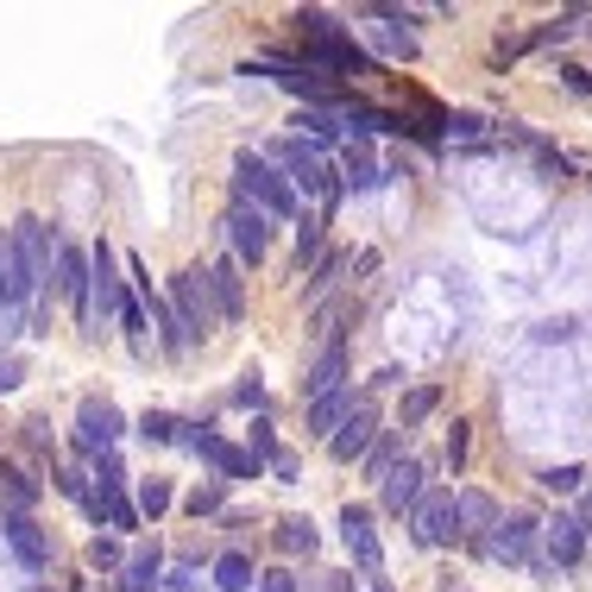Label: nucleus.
<instances>
[{
  "instance_id": "nucleus-24",
  "label": "nucleus",
  "mask_w": 592,
  "mask_h": 592,
  "mask_svg": "<svg viewBox=\"0 0 592 592\" xmlns=\"http://www.w3.org/2000/svg\"><path fill=\"white\" fill-rule=\"evenodd\" d=\"M214 587H221V592H253V587H258V567H253V555H240V548L214 555Z\"/></svg>"
},
{
  "instance_id": "nucleus-12",
  "label": "nucleus",
  "mask_w": 592,
  "mask_h": 592,
  "mask_svg": "<svg viewBox=\"0 0 592 592\" xmlns=\"http://www.w3.org/2000/svg\"><path fill=\"white\" fill-rule=\"evenodd\" d=\"M422 491H429V466L404 454V461L385 473V486H379V511H385V516H404V511H416V504H422Z\"/></svg>"
},
{
  "instance_id": "nucleus-27",
  "label": "nucleus",
  "mask_w": 592,
  "mask_h": 592,
  "mask_svg": "<svg viewBox=\"0 0 592 592\" xmlns=\"http://www.w3.org/2000/svg\"><path fill=\"white\" fill-rule=\"evenodd\" d=\"M436 410H441V385H410L404 391V404H397V429L410 436L416 422H429Z\"/></svg>"
},
{
  "instance_id": "nucleus-41",
  "label": "nucleus",
  "mask_w": 592,
  "mask_h": 592,
  "mask_svg": "<svg viewBox=\"0 0 592 592\" xmlns=\"http://www.w3.org/2000/svg\"><path fill=\"white\" fill-rule=\"evenodd\" d=\"M51 486L63 491V498H77V504H82V498H89V486H95V473H82V466H57Z\"/></svg>"
},
{
  "instance_id": "nucleus-50",
  "label": "nucleus",
  "mask_w": 592,
  "mask_h": 592,
  "mask_svg": "<svg viewBox=\"0 0 592 592\" xmlns=\"http://www.w3.org/2000/svg\"><path fill=\"white\" fill-rule=\"evenodd\" d=\"M573 335V322H548V328H536V340H567Z\"/></svg>"
},
{
  "instance_id": "nucleus-43",
  "label": "nucleus",
  "mask_w": 592,
  "mask_h": 592,
  "mask_svg": "<svg viewBox=\"0 0 592 592\" xmlns=\"http://www.w3.org/2000/svg\"><path fill=\"white\" fill-rule=\"evenodd\" d=\"M120 328H127L132 347H146V303L139 297H120Z\"/></svg>"
},
{
  "instance_id": "nucleus-7",
  "label": "nucleus",
  "mask_w": 592,
  "mask_h": 592,
  "mask_svg": "<svg viewBox=\"0 0 592 592\" xmlns=\"http://www.w3.org/2000/svg\"><path fill=\"white\" fill-rule=\"evenodd\" d=\"M228 240H233V258H240V265H265V253H271V214L233 196V208H228Z\"/></svg>"
},
{
  "instance_id": "nucleus-47",
  "label": "nucleus",
  "mask_w": 592,
  "mask_h": 592,
  "mask_svg": "<svg viewBox=\"0 0 592 592\" xmlns=\"http://www.w3.org/2000/svg\"><path fill=\"white\" fill-rule=\"evenodd\" d=\"M253 592H297V573H283V567H271V573H258Z\"/></svg>"
},
{
  "instance_id": "nucleus-2",
  "label": "nucleus",
  "mask_w": 592,
  "mask_h": 592,
  "mask_svg": "<svg viewBox=\"0 0 592 592\" xmlns=\"http://www.w3.org/2000/svg\"><path fill=\"white\" fill-rule=\"evenodd\" d=\"M271 164H278L283 183L297 189V202H303V196H322L328 208L340 202V177L328 171V158L315 152L310 139H297V132H290V139H278V146H271Z\"/></svg>"
},
{
  "instance_id": "nucleus-3",
  "label": "nucleus",
  "mask_w": 592,
  "mask_h": 592,
  "mask_svg": "<svg viewBox=\"0 0 592 592\" xmlns=\"http://www.w3.org/2000/svg\"><path fill=\"white\" fill-rule=\"evenodd\" d=\"M536 536L542 523L530 511H511L498 516L486 530V542H473V555H486V561H504V567H536Z\"/></svg>"
},
{
  "instance_id": "nucleus-17",
  "label": "nucleus",
  "mask_w": 592,
  "mask_h": 592,
  "mask_svg": "<svg viewBox=\"0 0 592 592\" xmlns=\"http://www.w3.org/2000/svg\"><path fill=\"white\" fill-rule=\"evenodd\" d=\"M335 391H347V340H328V347H322V360L310 365V379H303V397H335Z\"/></svg>"
},
{
  "instance_id": "nucleus-37",
  "label": "nucleus",
  "mask_w": 592,
  "mask_h": 592,
  "mask_svg": "<svg viewBox=\"0 0 592 592\" xmlns=\"http://www.w3.org/2000/svg\"><path fill=\"white\" fill-rule=\"evenodd\" d=\"M132 511H139V516H164V511H171V479H139Z\"/></svg>"
},
{
  "instance_id": "nucleus-49",
  "label": "nucleus",
  "mask_w": 592,
  "mask_h": 592,
  "mask_svg": "<svg viewBox=\"0 0 592 592\" xmlns=\"http://www.w3.org/2000/svg\"><path fill=\"white\" fill-rule=\"evenodd\" d=\"M448 127L461 132V139H479V132H486V120H479V114H454V120H448Z\"/></svg>"
},
{
  "instance_id": "nucleus-4",
  "label": "nucleus",
  "mask_w": 592,
  "mask_h": 592,
  "mask_svg": "<svg viewBox=\"0 0 592 592\" xmlns=\"http://www.w3.org/2000/svg\"><path fill=\"white\" fill-rule=\"evenodd\" d=\"M183 448H189V454H202V461L214 466V479H228V486H240V479H258V473H265V466H258L246 448H233V441L214 436V429H189V422H183Z\"/></svg>"
},
{
  "instance_id": "nucleus-35",
  "label": "nucleus",
  "mask_w": 592,
  "mask_h": 592,
  "mask_svg": "<svg viewBox=\"0 0 592 592\" xmlns=\"http://www.w3.org/2000/svg\"><path fill=\"white\" fill-rule=\"evenodd\" d=\"M82 561H89V573H120V567H127V548H120L114 536H95L89 548H82Z\"/></svg>"
},
{
  "instance_id": "nucleus-40",
  "label": "nucleus",
  "mask_w": 592,
  "mask_h": 592,
  "mask_svg": "<svg viewBox=\"0 0 592 592\" xmlns=\"http://www.w3.org/2000/svg\"><path fill=\"white\" fill-rule=\"evenodd\" d=\"M536 486L542 491H580V486H587V466H542Z\"/></svg>"
},
{
  "instance_id": "nucleus-29",
  "label": "nucleus",
  "mask_w": 592,
  "mask_h": 592,
  "mask_svg": "<svg viewBox=\"0 0 592 592\" xmlns=\"http://www.w3.org/2000/svg\"><path fill=\"white\" fill-rule=\"evenodd\" d=\"M397 441H404V429H385V436L372 441V448H365V479H372V486H385V473L391 466H397Z\"/></svg>"
},
{
  "instance_id": "nucleus-19",
  "label": "nucleus",
  "mask_w": 592,
  "mask_h": 592,
  "mask_svg": "<svg viewBox=\"0 0 592 592\" xmlns=\"http://www.w3.org/2000/svg\"><path fill=\"white\" fill-rule=\"evenodd\" d=\"M89 297L102 303V315H120V278H114V253H107V240H95L89 246Z\"/></svg>"
},
{
  "instance_id": "nucleus-23",
  "label": "nucleus",
  "mask_w": 592,
  "mask_h": 592,
  "mask_svg": "<svg viewBox=\"0 0 592 592\" xmlns=\"http://www.w3.org/2000/svg\"><path fill=\"white\" fill-rule=\"evenodd\" d=\"M353 404H360V397H353V391H335V397H315L310 404V436H335L340 422H347V416H353Z\"/></svg>"
},
{
  "instance_id": "nucleus-10",
  "label": "nucleus",
  "mask_w": 592,
  "mask_h": 592,
  "mask_svg": "<svg viewBox=\"0 0 592 592\" xmlns=\"http://www.w3.org/2000/svg\"><path fill=\"white\" fill-rule=\"evenodd\" d=\"M410 536H416V548H448V542L461 536V523H454V491H422V504L410 511Z\"/></svg>"
},
{
  "instance_id": "nucleus-11",
  "label": "nucleus",
  "mask_w": 592,
  "mask_h": 592,
  "mask_svg": "<svg viewBox=\"0 0 592 592\" xmlns=\"http://www.w3.org/2000/svg\"><path fill=\"white\" fill-rule=\"evenodd\" d=\"M13 246H20V258H26V271L38 278V290H45V283H51V265H57V246H63V240H57V233L38 221V214H20V221H13Z\"/></svg>"
},
{
  "instance_id": "nucleus-13",
  "label": "nucleus",
  "mask_w": 592,
  "mask_h": 592,
  "mask_svg": "<svg viewBox=\"0 0 592 592\" xmlns=\"http://www.w3.org/2000/svg\"><path fill=\"white\" fill-rule=\"evenodd\" d=\"M0 536H7L13 561L26 567V573H45V567H51V542H45V530H38L26 511H0Z\"/></svg>"
},
{
  "instance_id": "nucleus-32",
  "label": "nucleus",
  "mask_w": 592,
  "mask_h": 592,
  "mask_svg": "<svg viewBox=\"0 0 592 592\" xmlns=\"http://www.w3.org/2000/svg\"><path fill=\"white\" fill-rule=\"evenodd\" d=\"M379 183H385V171H379V164H372L353 139H347V177H340V189H379Z\"/></svg>"
},
{
  "instance_id": "nucleus-30",
  "label": "nucleus",
  "mask_w": 592,
  "mask_h": 592,
  "mask_svg": "<svg viewBox=\"0 0 592 592\" xmlns=\"http://www.w3.org/2000/svg\"><path fill=\"white\" fill-rule=\"evenodd\" d=\"M290 26L303 32V51H310V45H328L335 32H347V26H340V20H335V13H322V7H303V13H297Z\"/></svg>"
},
{
  "instance_id": "nucleus-31",
  "label": "nucleus",
  "mask_w": 592,
  "mask_h": 592,
  "mask_svg": "<svg viewBox=\"0 0 592 592\" xmlns=\"http://www.w3.org/2000/svg\"><path fill=\"white\" fill-rule=\"evenodd\" d=\"M183 511L196 516V523H202V516H221V511H228V479H208V486H196L189 498H183Z\"/></svg>"
},
{
  "instance_id": "nucleus-9",
  "label": "nucleus",
  "mask_w": 592,
  "mask_h": 592,
  "mask_svg": "<svg viewBox=\"0 0 592 592\" xmlns=\"http://www.w3.org/2000/svg\"><path fill=\"white\" fill-rule=\"evenodd\" d=\"M51 283H57V297L70 303L77 322H95V297H89V253H82V246H57Z\"/></svg>"
},
{
  "instance_id": "nucleus-38",
  "label": "nucleus",
  "mask_w": 592,
  "mask_h": 592,
  "mask_svg": "<svg viewBox=\"0 0 592 592\" xmlns=\"http://www.w3.org/2000/svg\"><path fill=\"white\" fill-rule=\"evenodd\" d=\"M322 258V221L315 214H297V271Z\"/></svg>"
},
{
  "instance_id": "nucleus-46",
  "label": "nucleus",
  "mask_w": 592,
  "mask_h": 592,
  "mask_svg": "<svg viewBox=\"0 0 592 592\" xmlns=\"http://www.w3.org/2000/svg\"><path fill=\"white\" fill-rule=\"evenodd\" d=\"M20 379H26V360H20V353H0V397L20 391Z\"/></svg>"
},
{
  "instance_id": "nucleus-36",
  "label": "nucleus",
  "mask_w": 592,
  "mask_h": 592,
  "mask_svg": "<svg viewBox=\"0 0 592 592\" xmlns=\"http://www.w3.org/2000/svg\"><path fill=\"white\" fill-rule=\"evenodd\" d=\"M246 454H253L258 466H271V454H278V429H271V416H253V429H246Z\"/></svg>"
},
{
  "instance_id": "nucleus-26",
  "label": "nucleus",
  "mask_w": 592,
  "mask_h": 592,
  "mask_svg": "<svg viewBox=\"0 0 592 592\" xmlns=\"http://www.w3.org/2000/svg\"><path fill=\"white\" fill-rule=\"evenodd\" d=\"M290 127H297V139L310 132V146H315V152H322V146H335L340 132H347V127H340V114H335V107H303V114H297Z\"/></svg>"
},
{
  "instance_id": "nucleus-25",
  "label": "nucleus",
  "mask_w": 592,
  "mask_h": 592,
  "mask_svg": "<svg viewBox=\"0 0 592 592\" xmlns=\"http://www.w3.org/2000/svg\"><path fill=\"white\" fill-rule=\"evenodd\" d=\"M315 548H322V530H315L310 516H283L278 523V555H290V561L303 555V561H310Z\"/></svg>"
},
{
  "instance_id": "nucleus-51",
  "label": "nucleus",
  "mask_w": 592,
  "mask_h": 592,
  "mask_svg": "<svg viewBox=\"0 0 592 592\" xmlns=\"http://www.w3.org/2000/svg\"><path fill=\"white\" fill-rule=\"evenodd\" d=\"M580 523H587V536H592V491H587V504H580Z\"/></svg>"
},
{
  "instance_id": "nucleus-5",
  "label": "nucleus",
  "mask_w": 592,
  "mask_h": 592,
  "mask_svg": "<svg viewBox=\"0 0 592 592\" xmlns=\"http://www.w3.org/2000/svg\"><path fill=\"white\" fill-rule=\"evenodd\" d=\"M164 297H171V310H177V322L189 328V340H202L208 328H214V297H208V271H202V265H189V271H177V278L164 283Z\"/></svg>"
},
{
  "instance_id": "nucleus-22",
  "label": "nucleus",
  "mask_w": 592,
  "mask_h": 592,
  "mask_svg": "<svg viewBox=\"0 0 592 592\" xmlns=\"http://www.w3.org/2000/svg\"><path fill=\"white\" fill-rule=\"evenodd\" d=\"M158 573H164V548H158V542H146V548H132L127 567H120V592H152Z\"/></svg>"
},
{
  "instance_id": "nucleus-15",
  "label": "nucleus",
  "mask_w": 592,
  "mask_h": 592,
  "mask_svg": "<svg viewBox=\"0 0 592 592\" xmlns=\"http://www.w3.org/2000/svg\"><path fill=\"white\" fill-rule=\"evenodd\" d=\"M542 542H548V567L555 573H567V567H580V555H587V523L580 516H567V511H555L548 523H542Z\"/></svg>"
},
{
  "instance_id": "nucleus-33",
  "label": "nucleus",
  "mask_w": 592,
  "mask_h": 592,
  "mask_svg": "<svg viewBox=\"0 0 592 592\" xmlns=\"http://www.w3.org/2000/svg\"><path fill=\"white\" fill-rule=\"evenodd\" d=\"M347 265H353L347 253H322V258H315V265H310V303H315V297H328V290H335Z\"/></svg>"
},
{
  "instance_id": "nucleus-16",
  "label": "nucleus",
  "mask_w": 592,
  "mask_h": 592,
  "mask_svg": "<svg viewBox=\"0 0 592 592\" xmlns=\"http://www.w3.org/2000/svg\"><path fill=\"white\" fill-rule=\"evenodd\" d=\"M372 441H379V410H372V397H360L353 416L328 436V454H335V461H365V448H372Z\"/></svg>"
},
{
  "instance_id": "nucleus-44",
  "label": "nucleus",
  "mask_w": 592,
  "mask_h": 592,
  "mask_svg": "<svg viewBox=\"0 0 592 592\" xmlns=\"http://www.w3.org/2000/svg\"><path fill=\"white\" fill-rule=\"evenodd\" d=\"M107 498V491H102ZM107 530H139V511H132V498L120 491V498H107Z\"/></svg>"
},
{
  "instance_id": "nucleus-20",
  "label": "nucleus",
  "mask_w": 592,
  "mask_h": 592,
  "mask_svg": "<svg viewBox=\"0 0 592 592\" xmlns=\"http://www.w3.org/2000/svg\"><path fill=\"white\" fill-rule=\"evenodd\" d=\"M139 303H146V315L158 322V347H164L171 360H183V353H189L196 340H189V328L177 322V310H171V297H164V290H152V297H139Z\"/></svg>"
},
{
  "instance_id": "nucleus-14",
  "label": "nucleus",
  "mask_w": 592,
  "mask_h": 592,
  "mask_svg": "<svg viewBox=\"0 0 592 592\" xmlns=\"http://www.w3.org/2000/svg\"><path fill=\"white\" fill-rule=\"evenodd\" d=\"M208 297H214V322H228V328L246 322V278H240V258H214V265H208Z\"/></svg>"
},
{
  "instance_id": "nucleus-21",
  "label": "nucleus",
  "mask_w": 592,
  "mask_h": 592,
  "mask_svg": "<svg viewBox=\"0 0 592 592\" xmlns=\"http://www.w3.org/2000/svg\"><path fill=\"white\" fill-rule=\"evenodd\" d=\"M454 523H461L466 542H486V530L498 523V504L486 491H454Z\"/></svg>"
},
{
  "instance_id": "nucleus-1",
  "label": "nucleus",
  "mask_w": 592,
  "mask_h": 592,
  "mask_svg": "<svg viewBox=\"0 0 592 592\" xmlns=\"http://www.w3.org/2000/svg\"><path fill=\"white\" fill-rule=\"evenodd\" d=\"M233 196L253 202V208H265L271 221H297V214H303V202H297V189L283 183V171L271 164V158H258V152L233 158Z\"/></svg>"
},
{
  "instance_id": "nucleus-42",
  "label": "nucleus",
  "mask_w": 592,
  "mask_h": 592,
  "mask_svg": "<svg viewBox=\"0 0 592 592\" xmlns=\"http://www.w3.org/2000/svg\"><path fill=\"white\" fill-rule=\"evenodd\" d=\"M466 448H473V429H466V422H448V448H441L448 473H461V466H466Z\"/></svg>"
},
{
  "instance_id": "nucleus-52",
  "label": "nucleus",
  "mask_w": 592,
  "mask_h": 592,
  "mask_svg": "<svg viewBox=\"0 0 592 592\" xmlns=\"http://www.w3.org/2000/svg\"><path fill=\"white\" fill-rule=\"evenodd\" d=\"M372 592H397V587H391V580H372Z\"/></svg>"
},
{
  "instance_id": "nucleus-39",
  "label": "nucleus",
  "mask_w": 592,
  "mask_h": 592,
  "mask_svg": "<svg viewBox=\"0 0 592 592\" xmlns=\"http://www.w3.org/2000/svg\"><path fill=\"white\" fill-rule=\"evenodd\" d=\"M233 404H240V410H258V416H265V372H258V365H246V372H240V385H233Z\"/></svg>"
},
{
  "instance_id": "nucleus-8",
  "label": "nucleus",
  "mask_w": 592,
  "mask_h": 592,
  "mask_svg": "<svg viewBox=\"0 0 592 592\" xmlns=\"http://www.w3.org/2000/svg\"><path fill=\"white\" fill-rule=\"evenodd\" d=\"M127 436V422H120V410L107 404V397H89L77 410V448L89 454V461H102V454H114V441Z\"/></svg>"
},
{
  "instance_id": "nucleus-45",
  "label": "nucleus",
  "mask_w": 592,
  "mask_h": 592,
  "mask_svg": "<svg viewBox=\"0 0 592 592\" xmlns=\"http://www.w3.org/2000/svg\"><path fill=\"white\" fill-rule=\"evenodd\" d=\"M297 473H303V454L278 448V454H271V479H278V486H297Z\"/></svg>"
},
{
  "instance_id": "nucleus-6",
  "label": "nucleus",
  "mask_w": 592,
  "mask_h": 592,
  "mask_svg": "<svg viewBox=\"0 0 592 592\" xmlns=\"http://www.w3.org/2000/svg\"><path fill=\"white\" fill-rule=\"evenodd\" d=\"M372 523H379L372 504H340V542H347V555L360 561L365 580H379V573H385V542H379Z\"/></svg>"
},
{
  "instance_id": "nucleus-48",
  "label": "nucleus",
  "mask_w": 592,
  "mask_h": 592,
  "mask_svg": "<svg viewBox=\"0 0 592 592\" xmlns=\"http://www.w3.org/2000/svg\"><path fill=\"white\" fill-rule=\"evenodd\" d=\"M561 82L573 89V95H592V70H580V63H567V70H561Z\"/></svg>"
},
{
  "instance_id": "nucleus-18",
  "label": "nucleus",
  "mask_w": 592,
  "mask_h": 592,
  "mask_svg": "<svg viewBox=\"0 0 592 592\" xmlns=\"http://www.w3.org/2000/svg\"><path fill=\"white\" fill-rule=\"evenodd\" d=\"M372 20H379V26H372V45H379V51H385V57H397V63H410V57H416V32H410V13H397V7H379Z\"/></svg>"
},
{
  "instance_id": "nucleus-34",
  "label": "nucleus",
  "mask_w": 592,
  "mask_h": 592,
  "mask_svg": "<svg viewBox=\"0 0 592 592\" xmlns=\"http://www.w3.org/2000/svg\"><path fill=\"white\" fill-rule=\"evenodd\" d=\"M139 441H152V448H171V441H183V422L171 410H146L139 416Z\"/></svg>"
},
{
  "instance_id": "nucleus-28",
  "label": "nucleus",
  "mask_w": 592,
  "mask_h": 592,
  "mask_svg": "<svg viewBox=\"0 0 592 592\" xmlns=\"http://www.w3.org/2000/svg\"><path fill=\"white\" fill-rule=\"evenodd\" d=\"M0 491H7V511H26L38 504V479H32L26 466H0Z\"/></svg>"
}]
</instances>
